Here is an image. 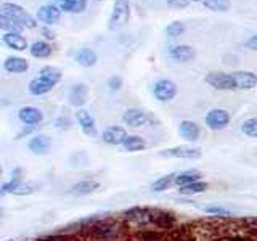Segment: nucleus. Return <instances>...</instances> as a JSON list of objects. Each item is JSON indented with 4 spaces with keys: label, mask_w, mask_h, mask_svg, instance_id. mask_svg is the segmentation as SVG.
<instances>
[{
    "label": "nucleus",
    "mask_w": 257,
    "mask_h": 241,
    "mask_svg": "<svg viewBox=\"0 0 257 241\" xmlns=\"http://www.w3.org/2000/svg\"><path fill=\"white\" fill-rule=\"evenodd\" d=\"M42 34H45V39H55V34H53L52 31H48L47 28L42 29Z\"/></svg>",
    "instance_id": "nucleus-39"
},
{
    "label": "nucleus",
    "mask_w": 257,
    "mask_h": 241,
    "mask_svg": "<svg viewBox=\"0 0 257 241\" xmlns=\"http://www.w3.org/2000/svg\"><path fill=\"white\" fill-rule=\"evenodd\" d=\"M52 45L45 42V40H36L34 44L29 47V53L34 58H48L52 55Z\"/></svg>",
    "instance_id": "nucleus-24"
},
{
    "label": "nucleus",
    "mask_w": 257,
    "mask_h": 241,
    "mask_svg": "<svg viewBox=\"0 0 257 241\" xmlns=\"http://www.w3.org/2000/svg\"><path fill=\"white\" fill-rule=\"evenodd\" d=\"M249 50H254V52H257V34H254V36H251L247 40H246V44H244Z\"/></svg>",
    "instance_id": "nucleus-37"
},
{
    "label": "nucleus",
    "mask_w": 257,
    "mask_h": 241,
    "mask_svg": "<svg viewBox=\"0 0 257 241\" xmlns=\"http://www.w3.org/2000/svg\"><path fill=\"white\" fill-rule=\"evenodd\" d=\"M100 188V182L96 180H82V182H77L71 187V193L74 196H87L90 193L96 191Z\"/></svg>",
    "instance_id": "nucleus-19"
},
{
    "label": "nucleus",
    "mask_w": 257,
    "mask_h": 241,
    "mask_svg": "<svg viewBox=\"0 0 257 241\" xmlns=\"http://www.w3.org/2000/svg\"><path fill=\"white\" fill-rule=\"evenodd\" d=\"M230 112L222 108H214L206 114V126L211 131H223L230 124Z\"/></svg>",
    "instance_id": "nucleus-5"
},
{
    "label": "nucleus",
    "mask_w": 257,
    "mask_h": 241,
    "mask_svg": "<svg viewBox=\"0 0 257 241\" xmlns=\"http://www.w3.org/2000/svg\"><path fill=\"white\" fill-rule=\"evenodd\" d=\"M76 119H77V124L82 129V132L88 137H95L96 135V124H95V119L93 116L88 112L87 109L79 108L76 112Z\"/></svg>",
    "instance_id": "nucleus-13"
},
{
    "label": "nucleus",
    "mask_w": 257,
    "mask_h": 241,
    "mask_svg": "<svg viewBox=\"0 0 257 241\" xmlns=\"http://www.w3.org/2000/svg\"><path fill=\"white\" fill-rule=\"evenodd\" d=\"M231 74L235 77L236 87L239 90H252L257 87V74H254L252 71H235Z\"/></svg>",
    "instance_id": "nucleus-11"
},
{
    "label": "nucleus",
    "mask_w": 257,
    "mask_h": 241,
    "mask_svg": "<svg viewBox=\"0 0 257 241\" xmlns=\"http://www.w3.org/2000/svg\"><path fill=\"white\" fill-rule=\"evenodd\" d=\"M61 10H58L55 5L52 4H47V5H42L39 7L37 10V21L44 23L45 26H52V24H56L60 20H61Z\"/></svg>",
    "instance_id": "nucleus-10"
},
{
    "label": "nucleus",
    "mask_w": 257,
    "mask_h": 241,
    "mask_svg": "<svg viewBox=\"0 0 257 241\" xmlns=\"http://www.w3.org/2000/svg\"><path fill=\"white\" fill-rule=\"evenodd\" d=\"M52 5H55L58 10L66 13H84L87 10V0H52Z\"/></svg>",
    "instance_id": "nucleus-12"
},
{
    "label": "nucleus",
    "mask_w": 257,
    "mask_h": 241,
    "mask_svg": "<svg viewBox=\"0 0 257 241\" xmlns=\"http://www.w3.org/2000/svg\"><path fill=\"white\" fill-rule=\"evenodd\" d=\"M2 42L8 48H13V50H16V52H24L26 48H29L26 37H24L23 34H15V32H4Z\"/></svg>",
    "instance_id": "nucleus-16"
},
{
    "label": "nucleus",
    "mask_w": 257,
    "mask_h": 241,
    "mask_svg": "<svg viewBox=\"0 0 257 241\" xmlns=\"http://www.w3.org/2000/svg\"><path fill=\"white\" fill-rule=\"evenodd\" d=\"M177 92H179L177 84L171 79H159L155 82V87H153V93H155L156 100L163 101V103L174 100Z\"/></svg>",
    "instance_id": "nucleus-4"
},
{
    "label": "nucleus",
    "mask_w": 257,
    "mask_h": 241,
    "mask_svg": "<svg viewBox=\"0 0 257 241\" xmlns=\"http://www.w3.org/2000/svg\"><path fill=\"white\" fill-rule=\"evenodd\" d=\"M76 61L82 68H92L96 64V61H98V55H96V52L92 50V48L84 47L76 53Z\"/></svg>",
    "instance_id": "nucleus-20"
},
{
    "label": "nucleus",
    "mask_w": 257,
    "mask_h": 241,
    "mask_svg": "<svg viewBox=\"0 0 257 241\" xmlns=\"http://www.w3.org/2000/svg\"><path fill=\"white\" fill-rule=\"evenodd\" d=\"M55 85L50 84V82H47L45 79L42 77H36V79H32L29 85H28V90L31 95H36V96H40V95H45L52 90Z\"/></svg>",
    "instance_id": "nucleus-23"
},
{
    "label": "nucleus",
    "mask_w": 257,
    "mask_h": 241,
    "mask_svg": "<svg viewBox=\"0 0 257 241\" xmlns=\"http://www.w3.org/2000/svg\"><path fill=\"white\" fill-rule=\"evenodd\" d=\"M108 87H109V90L111 92H117L120 87H122V77L120 76H111L109 80H108Z\"/></svg>",
    "instance_id": "nucleus-34"
},
{
    "label": "nucleus",
    "mask_w": 257,
    "mask_h": 241,
    "mask_svg": "<svg viewBox=\"0 0 257 241\" xmlns=\"http://www.w3.org/2000/svg\"><path fill=\"white\" fill-rule=\"evenodd\" d=\"M203 211L207 212V214H219V215H228L230 211L225 207H217V206H206L203 207Z\"/></svg>",
    "instance_id": "nucleus-35"
},
{
    "label": "nucleus",
    "mask_w": 257,
    "mask_h": 241,
    "mask_svg": "<svg viewBox=\"0 0 257 241\" xmlns=\"http://www.w3.org/2000/svg\"><path fill=\"white\" fill-rule=\"evenodd\" d=\"M18 117L23 124L34 126V124H40L44 120V112L36 106H23L18 111Z\"/></svg>",
    "instance_id": "nucleus-15"
},
{
    "label": "nucleus",
    "mask_w": 257,
    "mask_h": 241,
    "mask_svg": "<svg viewBox=\"0 0 257 241\" xmlns=\"http://www.w3.org/2000/svg\"><path fill=\"white\" fill-rule=\"evenodd\" d=\"M101 139H103L104 143L112 145V147H119V145H122V147H124V143H125V140L128 139V135H127V132H125V129H124V127L109 126V127H106V129L103 131Z\"/></svg>",
    "instance_id": "nucleus-6"
},
{
    "label": "nucleus",
    "mask_w": 257,
    "mask_h": 241,
    "mask_svg": "<svg viewBox=\"0 0 257 241\" xmlns=\"http://www.w3.org/2000/svg\"><path fill=\"white\" fill-rule=\"evenodd\" d=\"M201 180V174L198 171H185V172H180L177 174V179H175V185H179V187H187V185H191L195 182H199Z\"/></svg>",
    "instance_id": "nucleus-26"
},
{
    "label": "nucleus",
    "mask_w": 257,
    "mask_h": 241,
    "mask_svg": "<svg viewBox=\"0 0 257 241\" xmlns=\"http://www.w3.org/2000/svg\"><path fill=\"white\" fill-rule=\"evenodd\" d=\"M124 148H125V151H131V153L142 151L147 148V142L139 135H128V139L124 143Z\"/></svg>",
    "instance_id": "nucleus-28"
},
{
    "label": "nucleus",
    "mask_w": 257,
    "mask_h": 241,
    "mask_svg": "<svg viewBox=\"0 0 257 241\" xmlns=\"http://www.w3.org/2000/svg\"><path fill=\"white\" fill-rule=\"evenodd\" d=\"M204 80L212 85L217 90H236V82L233 74H228V72H222V71H211L209 74H206Z\"/></svg>",
    "instance_id": "nucleus-2"
},
{
    "label": "nucleus",
    "mask_w": 257,
    "mask_h": 241,
    "mask_svg": "<svg viewBox=\"0 0 257 241\" xmlns=\"http://www.w3.org/2000/svg\"><path fill=\"white\" fill-rule=\"evenodd\" d=\"M85 101H87V87L84 84H77L72 87L69 92V103L72 106L80 108L84 106Z\"/></svg>",
    "instance_id": "nucleus-22"
},
{
    "label": "nucleus",
    "mask_w": 257,
    "mask_h": 241,
    "mask_svg": "<svg viewBox=\"0 0 257 241\" xmlns=\"http://www.w3.org/2000/svg\"><path fill=\"white\" fill-rule=\"evenodd\" d=\"M61 71L58 68H55V66H44L42 69L39 71V77H42L45 79L47 82H50L53 85H56L61 80Z\"/></svg>",
    "instance_id": "nucleus-27"
},
{
    "label": "nucleus",
    "mask_w": 257,
    "mask_h": 241,
    "mask_svg": "<svg viewBox=\"0 0 257 241\" xmlns=\"http://www.w3.org/2000/svg\"><path fill=\"white\" fill-rule=\"evenodd\" d=\"M203 5L212 12H227L230 10V0H203Z\"/></svg>",
    "instance_id": "nucleus-30"
},
{
    "label": "nucleus",
    "mask_w": 257,
    "mask_h": 241,
    "mask_svg": "<svg viewBox=\"0 0 257 241\" xmlns=\"http://www.w3.org/2000/svg\"><path fill=\"white\" fill-rule=\"evenodd\" d=\"M4 68L5 71L12 72V74H23L29 69V63L28 60L20 58V56H8L4 61Z\"/></svg>",
    "instance_id": "nucleus-18"
},
{
    "label": "nucleus",
    "mask_w": 257,
    "mask_h": 241,
    "mask_svg": "<svg viewBox=\"0 0 257 241\" xmlns=\"http://www.w3.org/2000/svg\"><path fill=\"white\" fill-rule=\"evenodd\" d=\"M128 18H131V4H128V0H116L109 16V29H117L124 26Z\"/></svg>",
    "instance_id": "nucleus-3"
},
{
    "label": "nucleus",
    "mask_w": 257,
    "mask_h": 241,
    "mask_svg": "<svg viewBox=\"0 0 257 241\" xmlns=\"http://www.w3.org/2000/svg\"><path fill=\"white\" fill-rule=\"evenodd\" d=\"M55 124H56V127H58V129H69V126H71L68 117H60Z\"/></svg>",
    "instance_id": "nucleus-38"
},
{
    "label": "nucleus",
    "mask_w": 257,
    "mask_h": 241,
    "mask_svg": "<svg viewBox=\"0 0 257 241\" xmlns=\"http://www.w3.org/2000/svg\"><path fill=\"white\" fill-rule=\"evenodd\" d=\"M175 179H177V174H167V175L161 177V179H158L155 183H153L151 190L153 191H164V190L172 187V185L175 183Z\"/></svg>",
    "instance_id": "nucleus-29"
},
{
    "label": "nucleus",
    "mask_w": 257,
    "mask_h": 241,
    "mask_svg": "<svg viewBox=\"0 0 257 241\" xmlns=\"http://www.w3.org/2000/svg\"><path fill=\"white\" fill-rule=\"evenodd\" d=\"M28 147L32 153H36V155H45L47 150L50 148V139L44 134H39L29 140Z\"/></svg>",
    "instance_id": "nucleus-21"
},
{
    "label": "nucleus",
    "mask_w": 257,
    "mask_h": 241,
    "mask_svg": "<svg viewBox=\"0 0 257 241\" xmlns=\"http://www.w3.org/2000/svg\"><path fill=\"white\" fill-rule=\"evenodd\" d=\"M95 2H103V0H95Z\"/></svg>",
    "instance_id": "nucleus-41"
},
{
    "label": "nucleus",
    "mask_w": 257,
    "mask_h": 241,
    "mask_svg": "<svg viewBox=\"0 0 257 241\" xmlns=\"http://www.w3.org/2000/svg\"><path fill=\"white\" fill-rule=\"evenodd\" d=\"M161 156L164 158H183V159H198L201 158V150L199 148H193L187 147V145H180V147H174V148H167L159 153Z\"/></svg>",
    "instance_id": "nucleus-7"
},
{
    "label": "nucleus",
    "mask_w": 257,
    "mask_h": 241,
    "mask_svg": "<svg viewBox=\"0 0 257 241\" xmlns=\"http://www.w3.org/2000/svg\"><path fill=\"white\" fill-rule=\"evenodd\" d=\"M191 2H203V0H191Z\"/></svg>",
    "instance_id": "nucleus-40"
},
{
    "label": "nucleus",
    "mask_w": 257,
    "mask_h": 241,
    "mask_svg": "<svg viewBox=\"0 0 257 241\" xmlns=\"http://www.w3.org/2000/svg\"><path fill=\"white\" fill-rule=\"evenodd\" d=\"M122 120H124V124L131 126V127H142V126H147L148 124L150 116L145 111H142V109L131 108V109H127L124 112Z\"/></svg>",
    "instance_id": "nucleus-14"
},
{
    "label": "nucleus",
    "mask_w": 257,
    "mask_h": 241,
    "mask_svg": "<svg viewBox=\"0 0 257 241\" xmlns=\"http://www.w3.org/2000/svg\"><path fill=\"white\" fill-rule=\"evenodd\" d=\"M183 32H185V23H182V21H172L171 24H167L164 29L166 37H171V39L180 37Z\"/></svg>",
    "instance_id": "nucleus-31"
},
{
    "label": "nucleus",
    "mask_w": 257,
    "mask_h": 241,
    "mask_svg": "<svg viewBox=\"0 0 257 241\" xmlns=\"http://www.w3.org/2000/svg\"><path fill=\"white\" fill-rule=\"evenodd\" d=\"M0 13L2 15H7V16H10V18L16 20V21H20L24 28H28V29H34L37 28V20L32 16L26 8H23L21 5L18 4H13V2H4L2 7H0Z\"/></svg>",
    "instance_id": "nucleus-1"
},
{
    "label": "nucleus",
    "mask_w": 257,
    "mask_h": 241,
    "mask_svg": "<svg viewBox=\"0 0 257 241\" xmlns=\"http://www.w3.org/2000/svg\"><path fill=\"white\" fill-rule=\"evenodd\" d=\"M39 190V187L36 183H23L20 180H13L4 183L2 187V195H7V193H12V195H18V196H24V195H32Z\"/></svg>",
    "instance_id": "nucleus-9"
},
{
    "label": "nucleus",
    "mask_w": 257,
    "mask_h": 241,
    "mask_svg": "<svg viewBox=\"0 0 257 241\" xmlns=\"http://www.w3.org/2000/svg\"><path fill=\"white\" fill-rule=\"evenodd\" d=\"M241 131H243L247 137L257 139V117H249L241 124Z\"/></svg>",
    "instance_id": "nucleus-33"
},
{
    "label": "nucleus",
    "mask_w": 257,
    "mask_h": 241,
    "mask_svg": "<svg viewBox=\"0 0 257 241\" xmlns=\"http://www.w3.org/2000/svg\"><path fill=\"white\" fill-rule=\"evenodd\" d=\"M179 134L182 139H185L187 142H196L201 135V129L196 123H193V120H182L179 126Z\"/></svg>",
    "instance_id": "nucleus-17"
},
{
    "label": "nucleus",
    "mask_w": 257,
    "mask_h": 241,
    "mask_svg": "<svg viewBox=\"0 0 257 241\" xmlns=\"http://www.w3.org/2000/svg\"><path fill=\"white\" fill-rule=\"evenodd\" d=\"M191 0H167V5L175 10H182V8H187L190 5Z\"/></svg>",
    "instance_id": "nucleus-36"
},
{
    "label": "nucleus",
    "mask_w": 257,
    "mask_h": 241,
    "mask_svg": "<svg viewBox=\"0 0 257 241\" xmlns=\"http://www.w3.org/2000/svg\"><path fill=\"white\" fill-rule=\"evenodd\" d=\"M0 29H2L4 32H15V34H23L24 26L20 21H16V20L10 18V16L0 13Z\"/></svg>",
    "instance_id": "nucleus-25"
},
{
    "label": "nucleus",
    "mask_w": 257,
    "mask_h": 241,
    "mask_svg": "<svg viewBox=\"0 0 257 241\" xmlns=\"http://www.w3.org/2000/svg\"><path fill=\"white\" fill-rule=\"evenodd\" d=\"M169 56L179 63H188L196 58V50L188 44H179L169 48Z\"/></svg>",
    "instance_id": "nucleus-8"
},
{
    "label": "nucleus",
    "mask_w": 257,
    "mask_h": 241,
    "mask_svg": "<svg viewBox=\"0 0 257 241\" xmlns=\"http://www.w3.org/2000/svg\"><path fill=\"white\" fill-rule=\"evenodd\" d=\"M207 190V183L204 182H195L191 185H187V187H182L180 188V193L182 195H196V193H203Z\"/></svg>",
    "instance_id": "nucleus-32"
}]
</instances>
